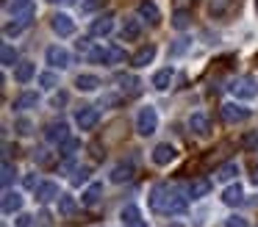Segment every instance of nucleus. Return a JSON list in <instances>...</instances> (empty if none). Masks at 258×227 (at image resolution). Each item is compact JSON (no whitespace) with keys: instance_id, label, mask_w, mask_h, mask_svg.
Returning <instances> with one entry per match:
<instances>
[{"instance_id":"a19ab883","label":"nucleus","mask_w":258,"mask_h":227,"mask_svg":"<svg viewBox=\"0 0 258 227\" xmlns=\"http://www.w3.org/2000/svg\"><path fill=\"white\" fill-rule=\"evenodd\" d=\"M119 94H103L100 97V108H114V105H119Z\"/></svg>"},{"instance_id":"412c9836","label":"nucleus","mask_w":258,"mask_h":227,"mask_svg":"<svg viewBox=\"0 0 258 227\" xmlns=\"http://www.w3.org/2000/svg\"><path fill=\"white\" fill-rule=\"evenodd\" d=\"M9 14L12 17H34L36 3L34 0H12V3H9Z\"/></svg>"},{"instance_id":"2eb2a0df","label":"nucleus","mask_w":258,"mask_h":227,"mask_svg":"<svg viewBox=\"0 0 258 227\" xmlns=\"http://www.w3.org/2000/svg\"><path fill=\"white\" fill-rule=\"evenodd\" d=\"M119 36H122V42H136V39L142 36V22H139V17H125Z\"/></svg>"},{"instance_id":"5701e85b","label":"nucleus","mask_w":258,"mask_h":227,"mask_svg":"<svg viewBox=\"0 0 258 227\" xmlns=\"http://www.w3.org/2000/svg\"><path fill=\"white\" fill-rule=\"evenodd\" d=\"M36 75V64L34 61H20L17 66H14V81L17 83H31Z\"/></svg>"},{"instance_id":"a878e982","label":"nucleus","mask_w":258,"mask_h":227,"mask_svg":"<svg viewBox=\"0 0 258 227\" xmlns=\"http://www.w3.org/2000/svg\"><path fill=\"white\" fill-rule=\"evenodd\" d=\"M222 202L228 205V208H236V205L244 202V191H241L239 183H233V186L225 188V191H222Z\"/></svg>"},{"instance_id":"37998d69","label":"nucleus","mask_w":258,"mask_h":227,"mask_svg":"<svg viewBox=\"0 0 258 227\" xmlns=\"http://www.w3.org/2000/svg\"><path fill=\"white\" fill-rule=\"evenodd\" d=\"M100 6H103V0H84V3H81V14H92V11L100 9Z\"/></svg>"},{"instance_id":"f3484780","label":"nucleus","mask_w":258,"mask_h":227,"mask_svg":"<svg viewBox=\"0 0 258 227\" xmlns=\"http://www.w3.org/2000/svg\"><path fill=\"white\" fill-rule=\"evenodd\" d=\"M156 44H145V47H139L134 53V58H131V66H134V69H142V66H147L150 64L153 58H156Z\"/></svg>"},{"instance_id":"0eeeda50","label":"nucleus","mask_w":258,"mask_h":227,"mask_svg":"<svg viewBox=\"0 0 258 227\" xmlns=\"http://www.w3.org/2000/svg\"><path fill=\"white\" fill-rule=\"evenodd\" d=\"M219 111H222V119L228 122V125H236V122L250 119V108H244V105H239V103H225Z\"/></svg>"},{"instance_id":"4c0bfd02","label":"nucleus","mask_w":258,"mask_h":227,"mask_svg":"<svg viewBox=\"0 0 258 227\" xmlns=\"http://www.w3.org/2000/svg\"><path fill=\"white\" fill-rule=\"evenodd\" d=\"M89 175H92L89 166H78V169L73 172V186H84V183H89Z\"/></svg>"},{"instance_id":"393cba45","label":"nucleus","mask_w":258,"mask_h":227,"mask_svg":"<svg viewBox=\"0 0 258 227\" xmlns=\"http://www.w3.org/2000/svg\"><path fill=\"white\" fill-rule=\"evenodd\" d=\"M236 177H239V164H236V161H228L225 166H219V169H217L214 180H217V183H233Z\"/></svg>"},{"instance_id":"1a4fd4ad","label":"nucleus","mask_w":258,"mask_h":227,"mask_svg":"<svg viewBox=\"0 0 258 227\" xmlns=\"http://www.w3.org/2000/svg\"><path fill=\"white\" fill-rule=\"evenodd\" d=\"M134 164H131V161H119L117 166H111V172H108V180L111 183H128V180H134Z\"/></svg>"},{"instance_id":"9d476101","label":"nucleus","mask_w":258,"mask_h":227,"mask_svg":"<svg viewBox=\"0 0 258 227\" xmlns=\"http://www.w3.org/2000/svg\"><path fill=\"white\" fill-rule=\"evenodd\" d=\"M175 155H178V153H175V147L169 141H164V144H156V147H153L150 158H153V164H156V166H167V164H172V161H175Z\"/></svg>"},{"instance_id":"864d4df0","label":"nucleus","mask_w":258,"mask_h":227,"mask_svg":"<svg viewBox=\"0 0 258 227\" xmlns=\"http://www.w3.org/2000/svg\"><path fill=\"white\" fill-rule=\"evenodd\" d=\"M47 3H58V6H70V3H75V0H47Z\"/></svg>"},{"instance_id":"cd10ccee","label":"nucleus","mask_w":258,"mask_h":227,"mask_svg":"<svg viewBox=\"0 0 258 227\" xmlns=\"http://www.w3.org/2000/svg\"><path fill=\"white\" fill-rule=\"evenodd\" d=\"M56 208H58V216H73L75 210H78V202H75L73 194H58Z\"/></svg>"},{"instance_id":"f8f14e48","label":"nucleus","mask_w":258,"mask_h":227,"mask_svg":"<svg viewBox=\"0 0 258 227\" xmlns=\"http://www.w3.org/2000/svg\"><path fill=\"white\" fill-rule=\"evenodd\" d=\"M139 20H145L147 25H153V28L161 22V11H158V6L153 3V0H142L139 3Z\"/></svg>"},{"instance_id":"ddd939ff","label":"nucleus","mask_w":258,"mask_h":227,"mask_svg":"<svg viewBox=\"0 0 258 227\" xmlns=\"http://www.w3.org/2000/svg\"><path fill=\"white\" fill-rule=\"evenodd\" d=\"M186 125H189V130L195 133L197 138H206L208 133H211V122H208V116H206V114H191Z\"/></svg>"},{"instance_id":"a211bd4d","label":"nucleus","mask_w":258,"mask_h":227,"mask_svg":"<svg viewBox=\"0 0 258 227\" xmlns=\"http://www.w3.org/2000/svg\"><path fill=\"white\" fill-rule=\"evenodd\" d=\"M208 191H211V180H206V177H197L186 186V197L189 199H203L208 197Z\"/></svg>"},{"instance_id":"aec40b11","label":"nucleus","mask_w":258,"mask_h":227,"mask_svg":"<svg viewBox=\"0 0 258 227\" xmlns=\"http://www.w3.org/2000/svg\"><path fill=\"white\" fill-rule=\"evenodd\" d=\"M100 197H103V183H89L86 191L81 194V205H84V208H95V205L100 202Z\"/></svg>"},{"instance_id":"f03ea898","label":"nucleus","mask_w":258,"mask_h":227,"mask_svg":"<svg viewBox=\"0 0 258 227\" xmlns=\"http://www.w3.org/2000/svg\"><path fill=\"white\" fill-rule=\"evenodd\" d=\"M156 130H158V111L153 108V105L139 108V114H136V133H139L142 138H147Z\"/></svg>"},{"instance_id":"423d86ee","label":"nucleus","mask_w":258,"mask_h":227,"mask_svg":"<svg viewBox=\"0 0 258 227\" xmlns=\"http://www.w3.org/2000/svg\"><path fill=\"white\" fill-rule=\"evenodd\" d=\"M45 61L53 66V69H67L73 58H70V53L61 47V44H53V47L45 50Z\"/></svg>"},{"instance_id":"39448f33","label":"nucleus","mask_w":258,"mask_h":227,"mask_svg":"<svg viewBox=\"0 0 258 227\" xmlns=\"http://www.w3.org/2000/svg\"><path fill=\"white\" fill-rule=\"evenodd\" d=\"M45 138H47V144H56V147H61V144L70 138V125H67L64 119L50 122V125L45 127Z\"/></svg>"},{"instance_id":"20e7f679","label":"nucleus","mask_w":258,"mask_h":227,"mask_svg":"<svg viewBox=\"0 0 258 227\" xmlns=\"http://www.w3.org/2000/svg\"><path fill=\"white\" fill-rule=\"evenodd\" d=\"M97 122H100V111H97L95 105H81V108L75 111V125H78L81 130H95Z\"/></svg>"},{"instance_id":"b1692460","label":"nucleus","mask_w":258,"mask_h":227,"mask_svg":"<svg viewBox=\"0 0 258 227\" xmlns=\"http://www.w3.org/2000/svg\"><path fill=\"white\" fill-rule=\"evenodd\" d=\"M172 78H175V69L172 66H164V69H158L156 75H153V89H156V92H167L169 89V83H172Z\"/></svg>"},{"instance_id":"8fccbe9b","label":"nucleus","mask_w":258,"mask_h":227,"mask_svg":"<svg viewBox=\"0 0 258 227\" xmlns=\"http://www.w3.org/2000/svg\"><path fill=\"white\" fill-rule=\"evenodd\" d=\"M39 186V177H36V172H31L28 177H25V188H36Z\"/></svg>"},{"instance_id":"e433bc0d","label":"nucleus","mask_w":258,"mask_h":227,"mask_svg":"<svg viewBox=\"0 0 258 227\" xmlns=\"http://www.w3.org/2000/svg\"><path fill=\"white\" fill-rule=\"evenodd\" d=\"M230 6H233V0H211V3H208V11H211V17H222Z\"/></svg>"},{"instance_id":"f257e3e1","label":"nucleus","mask_w":258,"mask_h":227,"mask_svg":"<svg viewBox=\"0 0 258 227\" xmlns=\"http://www.w3.org/2000/svg\"><path fill=\"white\" fill-rule=\"evenodd\" d=\"M186 199L189 197H180L175 186H167V183H156L147 194V205H150L156 213L161 216H178L186 210Z\"/></svg>"},{"instance_id":"de8ad7c7","label":"nucleus","mask_w":258,"mask_h":227,"mask_svg":"<svg viewBox=\"0 0 258 227\" xmlns=\"http://www.w3.org/2000/svg\"><path fill=\"white\" fill-rule=\"evenodd\" d=\"M125 61V50L122 47H111V64H122Z\"/></svg>"},{"instance_id":"3c124183","label":"nucleus","mask_w":258,"mask_h":227,"mask_svg":"<svg viewBox=\"0 0 258 227\" xmlns=\"http://www.w3.org/2000/svg\"><path fill=\"white\" fill-rule=\"evenodd\" d=\"M67 103V92H58L56 97H53V108H58V105H64Z\"/></svg>"},{"instance_id":"6e6d98bb","label":"nucleus","mask_w":258,"mask_h":227,"mask_svg":"<svg viewBox=\"0 0 258 227\" xmlns=\"http://www.w3.org/2000/svg\"><path fill=\"white\" fill-rule=\"evenodd\" d=\"M255 11H258V0H255Z\"/></svg>"},{"instance_id":"4468645a","label":"nucleus","mask_w":258,"mask_h":227,"mask_svg":"<svg viewBox=\"0 0 258 227\" xmlns=\"http://www.w3.org/2000/svg\"><path fill=\"white\" fill-rule=\"evenodd\" d=\"M111 31H114V17H111V14L95 17V20H92V25H89V33H92V36H108Z\"/></svg>"},{"instance_id":"5fc2aeb1","label":"nucleus","mask_w":258,"mask_h":227,"mask_svg":"<svg viewBox=\"0 0 258 227\" xmlns=\"http://www.w3.org/2000/svg\"><path fill=\"white\" fill-rule=\"evenodd\" d=\"M125 227H147V221L139 219V221H134V224H125Z\"/></svg>"},{"instance_id":"603ef678","label":"nucleus","mask_w":258,"mask_h":227,"mask_svg":"<svg viewBox=\"0 0 258 227\" xmlns=\"http://www.w3.org/2000/svg\"><path fill=\"white\" fill-rule=\"evenodd\" d=\"M250 180H252V186H258V164L252 166V175H250Z\"/></svg>"},{"instance_id":"473e14b6","label":"nucleus","mask_w":258,"mask_h":227,"mask_svg":"<svg viewBox=\"0 0 258 227\" xmlns=\"http://www.w3.org/2000/svg\"><path fill=\"white\" fill-rule=\"evenodd\" d=\"M14 177H17V166L12 164V161H3V175H0V183H3V188H9L14 183Z\"/></svg>"},{"instance_id":"58836bf2","label":"nucleus","mask_w":258,"mask_h":227,"mask_svg":"<svg viewBox=\"0 0 258 227\" xmlns=\"http://www.w3.org/2000/svg\"><path fill=\"white\" fill-rule=\"evenodd\" d=\"M39 86L42 89H56L58 86V75H56V72H42V75H39Z\"/></svg>"},{"instance_id":"a18cd8bd","label":"nucleus","mask_w":258,"mask_h":227,"mask_svg":"<svg viewBox=\"0 0 258 227\" xmlns=\"http://www.w3.org/2000/svg\"><path fill=\"white\" fill-rule=\"evenodd\" d=\"M31 224H34V216L31 213H20L17 221H14V227H31Z\"/></svg>"},{"instance_id":"c756f323","label":"nucleus","mask_w":258,"mask_h":227,"mask_svg":"<svg viewBox=\"0 0 258 227\" xmlns=\"http://www.w3.org/2000/svg\"><path fill=\"white\" fill-rule=\"evenodd\" d=\"M114 83H117L119 89H122V92H131V94H136L139 92V78H134V75H122V72H119L117 78H114Z\"/></svg>"},{"instance_id":"2f4dec72","label":"nucleus","mask_w":258,"mask_h":227,"mask_svg":"<svg viewBox=\"0 0 258 227\" xmlns=\"http://www.w3.org/2000/svg\"><path fill=\"white\" fill-rule=\"evenodd\" d=\"M14 133L23 136V138H28L31 133H34V122H31L28 116H17V119H14Z\"/></svg>"},{"instance_id":"bb28decb","label":"nucleus","mask_w":258,"mask_h":227,"mask_svg":"<svg viewBox=\"0 0 258 227\" xmlns=\"http://www.w3.org/2000/svg\"><path fill=\"white\" fill-rule=\"evenodd\" d=\"M100 86H103L100 78H97V75H89V72H84V75L75 78V89H78V92H97Z\"/></svg>"},{"instance_id":"6ab92c4d","label":"nucleus","mask_w":258,"mask_h":227,"mask_svg":"<svg viewBox=\"0 0 258 227\" xmlns=\"http://www.w3.org/2000/svg\"><path fill=\"white\" fill-rule=\"evenodd\" d=\"M36 105H39V94L36 92H20L17 97H14L12 108L14 111H31V108H36Z\"/></svg>"},{"instance_id":"9b49d317","label":"nucleus","mask_w":258,"mask_h":227,"mask_svg":"<svg viewBox=\"0 0 258 227\" xmlns=\"http://www.w3.org/2000/svg\"><path fill=\"white\" fill-rule=\"evenodd\" d=\"M50 28H53V33H58V36H73L75 33V20L70 14H56L50 20Z\"/></svg>"},{"instance_id":"7c9ffc66","label":"nucleus","mask_w":258,"mask_h":227,"mask_svg":"<svg viewBox=\"0 0 258 227\" xmlns=\"http://www.w3.org/2000/svg\"><path fill=\"white\" fill-rule=\"evenodd\" d=\"M139 219H142V210L136 208L134 202L122 205V210H119V221H122V227L125 224H134V221H139Z\"/></svg>"},{"instance_id":"f704fd0d","label":"nucleus","mask_w":258,"mask_h":227,"mask_svg":"<svg viewBox=\"0 0 258 227\" xmlns=\"http://www.w3.org/2000/svg\"><path fill=\"white\" fill-rule=\"evenodd\" d=\"M78 149H81V138H73V136H70L67 141H64L61 147H58V153H61L64 158H73V155L78 153Z\"/></svg>"},{"instance_id":"dca6fc26","label":"nucleus","mask_w":258,"mask_h":227,"mask_svg":"<svg viewBox=\"0 0 258 227\" xmlns=\"http://www.w3.org/2000/svg\"><path fill=\"white\" fill-rule=\"evenodd\" d=\"M23 202H25V199H23V194H20V191H9V188L3 191V213H6V216L20 213V210H23Z\"/></svg>"},{"instance_id":"6e6552de","label":"nucleus","mask_w":258,"mask_h":227,"mask_svg":"<svg viewBox=\"0 0 258 227\" xmlns=\"http://www.w3.org/2000/svg\"><path fill=\"white\" fill-rule=\"evenodd\" d=\"M34 199H36V202H42V205H47V202H53V199H58V183H53V180L39 183V186L34 188Z\"/></svg>"},{"instance_id":"09e8293b","label":"nucleus","mask_w":258,"mask_h":227,"mask_svg":"<svg viewBox=\"0 0 258 227\" xmlns=\"http://www.w3.org/2000/svg\"><path fill=\"white\" fill-rule=\"evenodd\" d=\"M186 47H189V39H175V44H172V53L178 55V53H183Z\"/></svg>"},{"instance_id":"49530a36","label":"nucleus","mask_w":258,"mask_h":227,"mask_svg":"<svg viewBox=\"0 0 258 227\" xmlns=\"http://www.w3.org/2000/svg\"><path fill=\"white\" fill-rule=\"evenodd\" d=\"M34 161H36V164H50V161H53V155L47 153V149H36Z\"/></svg>"},{"instance_id":"c03bdc74","label":"nucleus","mask_w":258,"mask_h":227,"mask_svg":"<svg viewBox=\"0 0 258 227\" xmlns=\"http://www.w3.org/2000/svg\"><path fill=\"white\" fill-rule=\"evenodd\" d=\"M92 47H95V44H92L86 36H81L78 42H75V50H78V53H84V55H89V50H92Z\"/></svg>"},{"instance_id":"4be33fe9","label":"nucleus","mask_w":258,"mask_h":227,"mask_svg":"<svg viewBox=\"0 0 258 227\" xmlns=\"http://www.w3.org/2000/svg\"><path fill=\"white\" fill-rule=\"evenodd\" d=\"M31 20H34V17H12V20L3 25V33H6L9 39H12V36H20V33H23L25 28L31 25Z\"/></svg>"},{"instance_id":"ea45409f","label":"nucleus","mask_w":258,"mask_h":227,"mask_svg":"<svg viewBox=\"0 0 258 227\" xmlns=\"http://www.w3.org/2000/svg\"><path fill=\"white\" fill-rule=\"evenodd\" d=\"M241 147H247V149H255V147H258V130H252V133H244V136H241Z\"/></svg>"},{"instance_id":"c85d7f7f","label":"nucleus","mask_w":258,"mask_h":227,"mask_svg":"<svg viewBox=\"0 0 258 227\" xmlns=\"http://www.w3.org/2000/svg\"><path fill=\"white\" fill-rule=\"evenodd\" d=\"M86 58H89L92 64H111V47H100V44H95Z\"/></svg>"},{"instance_id":"79ce46f5","label":"nucleus","mask_w":258,"mask_h":227,"mask_svg":"<svg viewBox=\"0 0 258 227\" xmlns=\"http://www.w3.org/2000/svg\"><path fill=\"white\" fill-rule=\"evenodd\" d=\"M225 227H250V224H247V219H244V216H228V219H225Z\"/></svg>"},{"instance_id":"c9c22d12","label":"nucleus","mask_w":258,"mask_h":227,"mask_svg":"<svg viewBox=\"0 0 258 227\" xmlns=\"http://www.w3.org/2000/svg\"><path fill=\"white\" fill-rule=\"evenodd\" d=\"M189 25H191V14H189V11H175V14H172V28L186 31Z\"/></svg>"},{"instance_id":"7ed1b4c3","label":"nucleus","mask_w":258,"mask_h":227,"mask_svg":"<svg viewBox=\"0 0 258 227\" xmlns=\"http://www.w3.org/2000/svg\"><path fill=\"white\" fill-rule=\"evenodd\" d=\"M228 89H230V94H233L236 100H252L258 94V81L250 78V75H239V78L230 81Z\"/></svg>"},{"instance_id":"72a5a7b5","label":"nucleus","mask_w":258,"mask_h":227,"mask_svg":"<svg viewBox=\"0 0 258 227\" xmlns=\"http://www.w3.org/2000/svg\"><path fill=\"white\" fill-rule=\"evenodd\" d=\"M0 61H3V66H17V50L12 44H3L0 47Z\"/></svg>"}]
</instances>
